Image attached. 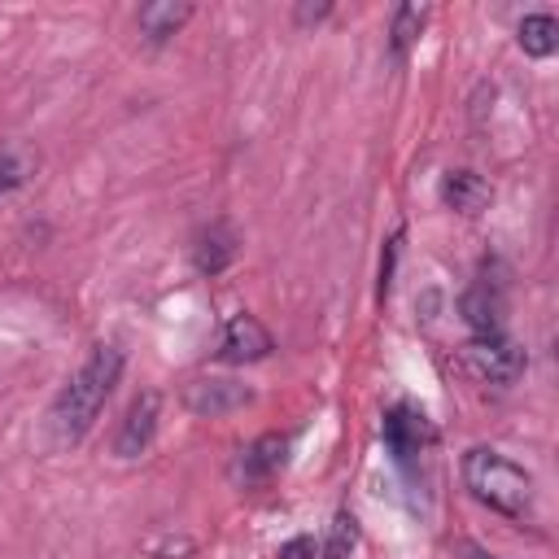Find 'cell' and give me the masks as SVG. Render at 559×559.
<instances>
[{
    "label": "cell",
    "instance_id": "1",
    "mask_svg": "<svg viewBox=\"0 0 559 559\" xmlns=\"http://www.w3.org/2000/svg\"><path fill=\"white\" fill-rule=\"evenodd\" d=\"M122 362L127 358H122L118 345H96L83 358V367L61 384V393H57V402L48 411V432H52L57 445H74L96 424L100 406L109 402V393H114V384L122 376Z\"/></svg>",
    "mask_w": 559,
    "mask_h": 559
},
{
    "label": "cell",
    "instance_id": "2",
    "mask_svg": "<svg viewBox=\"0 0 559 559\" xmlns=\"http://www.w3.org/2000/svg\"><path fill=\"white\" fill-rule=\"evenodd\" d=\"M463 485L472 489L476 502H485L489 511H498L507 520H524L533 511V476L498 450H485V445L467 450L463 454Z\"/></svg>",
    "mask_w": 559,
    "mask_h": 559
},
{
    "label": "cell",
    "instance_id": "3",
    "mask_svg": "<svg viewBox=\"0 0 559 559\" xmlns=\"http://www.w3.org/2000/svg\"><path fill=\"white\" fill-rule=\"evenodd\" d=\"M463 362L476 380L485 384H515L524 376V349L507 336V332H489V336H472L463 349Z\"/></svg>",
    "mask_w": 559,
    "mask_h": 559
},
{
    "label": "cell",
    "instance_id": "4",
    "mask_svg": "<svg viewBox=\"0 0 559 559\" xmlns=\"http://www.w3.org/2000/svg\"><path fill=\"white\" fill-rule=\"evenodd\" d=\"M380 437H384V445H389V454H393L397 463H415V459H419V454H428V450H432V441H437V432H432L428 415H424V411H415V406H406V402H397V406H389V411H384Z\"/></svg>",
    "mask_w": 559,
    "mask_h": 559
},
{
    "label": "cell",
    "instance_id": "5",
    "mask_svg": "<svg viewBox=\"0 0 559 559\" xmlns=\"http://www.w3.org/2000/svg\"><path fill=\"white\" fill-rule=\"evenodd\" d=\"M288 445H293L288 432H262L258 441H249V445L236 454V463H231V480L245 485V489L266 485V480L288 463Z\"/></svg>",
    "mask_w": 559,
    "mask_h": 559
},
{
    "label": "cell",
    "instance_id": "6",
    "mask_svg": "<svg viewBox=\"0 0 559 559\" xmlns=\"http://www.w3.org/2000/svg\"><path fill=\"white\" fill-rule=\"evenodd\" d=\"M245 402H253V389L240 384V380H227V376H201L192 384H183V406L201 419H218V415H231L240 411Z\"/></svg>",
    "mask_w": 559,
    "mask_h": 559
},
{
    "label": "cell",
    "instance_id": "7",
    "mask_svg": "<svg viewBox=\"0 0 559 559\" xmlns=\"http://www.w3.org/2000/svg\"><path fill=\"white\" fill-rule=\"evenodd\" d=\"M157 419H162V393H157V389H144V393L127 406V415H122V424H118L114 454H118V459H140V454L153 445Z\"/></svg>",
    "mask_w": 559,
    "mask_h": 559
},
{
    "label": "cell",
    "instance_id": "8",
    "mask_svg": "<svg viewBox=\"0 0 559 559\" xmlns=\"http://www.w3.org/2000/svg\"><path fill=\"white\" fill-rule=\"evenodd\" d=\"M271 349H275V341H271L266 323L253 314H231L218 332V358L223 362H258Z\"/></svg>",
    "mask_w": 559,
    "mask_h": 559
},
{
    "label": "cell",
    "instance_id": "9",
    "mask_svg": "<svg viewBox=\"0 0 559 559\" xmlns=\"http://www.w3.org/2000/svg\"><path fill=\"white\" fill-rule=\"evenodd\" d=\"M441 201H445V210H454V214H480V210H489L493 188H489V179L476 175V170H445V175H441Z\"/></svg>",
    "mask_w": 559,
    "mask_h": 559
},
{
    "label": "cell",
    "instance_id": "10",
    "mask_svg": "<svg viewBox=\"0 0 559 559\" xmlns=\"http://www.w3.org/2000/svg\"><path fill=\"white\" fill-rule=\"evenodd\" d=\"M236 253H240L236 231H231L227 223H210V227L197 236V245H192V266H197L201 275H218V271H227V266L236 262Z\"/></svg>",
    "mask_w": 559,
    "mask_h": 559
},
{
    "label": "cell",
    "instance_id": "11",
    "mask_svg": "<svg viewBox=\"0 0 559 559\" xmlns=\"http://www.w3.org/2000/svg\"><path fill=\"white\" fill-rule=\"evenodd\" d=\"M459 310H463V323L472 328V336H489V332H502V297L480 280V284H472L467 293H463V301H459Z\"/></svg>",
    "mask_w": 559,
    "mask_h": 559
},
{
    "label": "cell",
    "instance_id": "12",
    "mask_svg": "<svg viewBox=\"0 0 559 559\" xmlns=\"http://www.w3.org/2000/svg\"><path fill=\"white\" fill-rule=\"evenodd\" d=\"M192 17V4H175V0H153L135 13V26L148 44H166L170 35H179V26Z\"/></svg>",
    "mask_w": 559,
    "mask_h": 559
},
{
    "label": "cell",
    "instance_id": "13",
    "mask_svg": "<svg viewBox=\"0 0 559 559\" xmlns=\"http://www.w3.org/2000/svg\"><path fill=\"white\" fill-rule=\"evenodd\" d=\"M35 170H39V153L31 144H22V140L0 144V201H9L17 188H26Z\"/></svg>",
    "mask_w": 559,
    "mask_h": 559
},
{
    "label": "cell",
    "instance_id": "14",
    "mask_svg": "<svg viewBox=\"0 0 559 559\" xmlns=\"http://www.w3.org/2000/svg\"><path fill=\"white\" fill-rule=\"evenodd\" d=\"M515 44L524 48V57H550L559 48V22L550 13H524V22L515 26Z\"/></svg>",
    "mask_w": 559,
    "mask_h": 559
},
{
    "label": "cell",
    "instance_id": "15",
    "mask_svg": "<svg viewBox=\"0 0 559 559\" xmlns=\"http://www.w3.org/2000/svg\"><path fill=\"white\" fill-rule=\"evenodd\" d=\"M424 22H428V9L424 4H397L393 9V26H389V48L393 57L402 61L411 52V44L424 35Z\"/></svg>",
    "mask_w": 559,
    "mask_h": 559
},
{
    "label": "cell",
    "instance_id": "16",
    "mask_svg": "<svg viewBox=\"0 0 559 559\" xmlns=\"http://www.w3.org/2000/svg\"><path fill=\"white\" fill-rule=\"evenodd\" d=\"M354 546H358V520L349 511H341L332 520V528H328V542L319 546V559H349Z\"/></svg>",
    "mask_w": 559,
    "mask_h": 559
},
{
    "label": "cell",
    "instance_id": "17",
    "mask_svg": "<svg viewBox=\"0 0 559 559\" xmlns=\"http://www.w3.org/2000/svg\"><path fill=\"white\" fill-rule=\"evenodd\" d=\"M275 559H319V542H314L310 533H301V537H293V542H284Z\"/></svg>",
    "mask_w": 559,
    "mask_h": 559
},
{
    "label": "cell",
    "instance_id": "18",
    "mask_svg": "<svg viewBox=\"0 0 559 559\" xmlns=\"http://www.w3.org/2000/svg\"><path fill=\"white\" fill-rule=\"evenodd\" d=\"M393 262H397V236L389 240L384 258H380V297H389V284H393Z\"/></svg>",
    "mask_w": 559,
    "mask_h": 559
},
{
    "label": "cell",
    "instance_id": "19",
    "mask_svg": "<svg viewBox=\"0 0 559 559\" xmlns=\"http://www.w3.org/2000/svg\"><path fill=\"white\" fill-rule=\"evenodd\" d=\"M328 13H332V4L323 0V4H297V13H293V17H297L301 26H314V22H323Z\"/></svg>",
    "mask_w": 559,
    "mask_h": 559
},
{
    "label": "cell",
    "instance_id": "20",
    "mask_svg": "<svg viewBox=\"0 0 559 559\" xmlns=\"http://www.w3.org/2000/svg\"><path fill=\"white\" fill-rule=\"evenodd\" d=\"M467 555H472V559H493V555H485V550H476V546H467Z\"/></svg>",
    "mask_w": 559,
    "mask_h": 559
}]
</instances>
